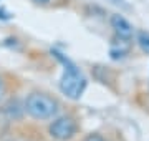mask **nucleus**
<instances>
[{
	"instance_id": "nucleus-4",
	"label": "nucleus",
	"mask_w": 149,
	"mask_h": 141,
	"mask_svg": "<svg viewBox=\"0 0 149 141\" xmlns=\"http://www.w3.org/2000/svg\"><path fill=\"white\" fill-rule=\"evenodd\" d=\"M111 28L114 30L118 37L121 40H129L133 37V25L124 18L123 15H113L111 17Z\"/></svg>"
},
{
	"instance_id": "nucleus-6",
	"label": "nucleus",
	"mask_w": 149,
	"mask_h": 141,
	"mask_svg": "<svg viewBox=\"0 0 149 141\" xmlns=\"http://www.w3.org/2000/svg\"><path fill=\"white\" fill-rule=\"evenodd\" d=\"M101 2H106V3H111V5L121 7V8H128V3H126V0H101Z\"/></svg>"
},
{
	"instance_id": "nucleus-2",
	"label": "nucleus",
	"mask_w": 149,
	"mask_h": 141,
	"mask_svg": "<svg viewBox=\"0 0 149 141\" xmlns=\"http://www.w3.org/2000/svg\"><path fill=\"white\" fill-rule=\"evenodd\" d=\"M58 110L60 103L56 101V98L50 96L47 93L33 91L25 100V111L30 118L37 121H47V119L55 118Z\"/></svg>"
},
{
	"instance_id": "nucleus-9",
	"label": "nucleus",
	"mask_w": 149,
	"mask_h": 141,
	"mask_svg": "<svg viewBox=\"0 0 149 141\" xmlns=\"http://www.w3.org/2000/svg\"><path fill=\"white\" fill-rule=\"evenodd\" d=\"M33 2H37V3H43V5H45V3L50 2V0H33Z\"/></svg>"
},
{
	"instance_id": "nucleus-5",
	"label": "nucleus",
	"mask_w": 149,
	"mask_h": 141,
	"mask_svg": "<svg viewBox=\"0 0 149 141\" xmlns=\"http://www.w3.org/2000/svg\"><path fill=\"white\" fill-rule=\"evenodd\" d=\"M138 42L143 47V50H146L149 53V33L148 32H139L138 33Z\"/></svg>"
},
{
	"instance_id": "nucleus-1",
	"label": "nucleus",
	"mask_w": 149,
	"mask_h": 141,
	"mask_svg": "<svg viewBox=\"0 0 149 141\" xmlns=\"http://www.w3.org/2000/svg\"><path fill=\"white\" fill-rule=\"evenodd\" d=\"M56 55V58L63 63V75L60 78V90L63 95H66L71 100H78L83 95L86 88V78L80 71V68L74 65L71 60L65 58L61 53L53 52Z\"/></svg>"
},
{
	"instance_id": "nucleus-3",
	"label": "nucleus",
	"mask_w": 149,
	"mask_h": 141,
	"mask_svg": "<svg viewBox=\"0 0 149 141\" xmlns=\"http://www.w3.org/2000/svg\"><path fill=\"white\" fill-rule=\"evenodd\" d=\"M78 131V125H76V119L73 116H60L55 118L50 126H48V133L50 136L56 141H70L76 135Z\"/></svg>"
},
{
	"instance_id": "nucleus-8",
	"label": "nucleus",
	"mask_w": 149,
	"mask_h": 141,
	"mask_svg": "<svg viewBox=\"0 0 149 141\" xmlns=\"http://www.w3.org/2000/svg\"><path fill=\"white\" fill-rule=\"evenodd\" d=\"M3 90H5V83H3V80H2V76H0V96L3 95Z\"/></svg>"
},
{
	"instance_id": "nucleus-7",
	"label": "nucleus",
	"mask_w": 149,
	"mask_h": 141,
	"mask_svg": "<svg viewBox=\"0 0 149 141\" xmlns=\"http://www.w3.org/2000/svg\"><path fill=\"white\" fill-rule=\"evenodd\" d=\"M83 141H106V140H104L101 135H98V133H90L88 136H85Z\"/></svg>"
}]
</instances>
